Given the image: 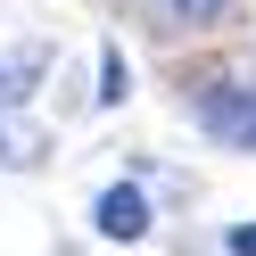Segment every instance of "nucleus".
<instances>
[{"mask_svg": "<svg viewBox=\"0 0 256 256\" xmlns=\"http://www.w3.org/2000/svg\"><path fill=\"white\" fill-rule=\"evenodd\" d=\"M198 124L223 140H240V149H256V100L248 91H215V100H198Z\"/></svg>", "mask_w": 256, "mask_h": 256, "instance_id": "f03ea898", "label": "nucleus"}, {"mask_svg": "<svg viewBox=\"0 0 256 256\" xmlns=\"http://www.w3.org/2000/svg\"><path fill=\"white\" fill-rule=\"evenodd\" d=\"M91 223H100L108 240H140V232H149V190H140V182H116V190H100Z\"/></svg>", "mask_w": 256, "mask_h": 256, "instance_id": "f257e3e1", "label": "nucleus"}, {"mask_svg": "<svg viewBox=\"0 0 256 256\" xmlns=\"http://www.w3.org/2000/svg\"><path fill=\"white\" fill-rule=\"evenodd\" d=\"M34 157H42V140H34V132L0 124V166H34Z\"/></svg>", "mask_w": 256, "mask_h": 256, "instance_id": "20e7f679", "label": "nucleus"}, {"mask_svg": "<svg viewBox=\"0 0 256 256\" xmlns=\"http://www.w3.org/2000/svg\"><path fill=\"white\" fill-rule=\"evenodd\" d=\"M34 66H42V58H25V66H0V108H17L25 91H34Z\"/></svg>", "mask_w": 256, "mask_h": 256, "instance_id": "39448f33", "label": "nucleus"}, {"mask_svg": "<svg viewBox=\"0 0 256 256\" xmlns=\"http://www.w3.org/2000/svg\"><path fill=\"white\" fill-rule=\"evenodd\" d=\"M124 91H132V83H124V58H116V50H108V83H100V100H108V108H116V100H124Z\"/></svg>", "mask_w": 256, "mask_h": 256, "instance_id": "423d86ee", "label": "nucleus"}, {"mask_svg": "<svg viewBox=\"0 0 256 256\" xmlns=\"http://www.w3.org/2000/svg\"><path fill=\"white\" fill-rule=\"evenodd\" d=\"M174 8V25H223L232 17V0H166Z\"/></svg>", "mask_w": 256, "mask_h": 256, "instance_id": "7ed1b4c3", "label": "nucleus"}]
</instances>
